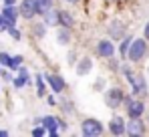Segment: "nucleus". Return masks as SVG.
Here are the masks:
<instances>
[{
    "label": "nucleus",
    "instance_id": "1",
    "mask_svg": "<svg viewBox=\"0 0 149 137\" xmlns=\"http://www.w3.org/2000/svg\"><path fill=\"white\" fill-rule=\"evenodd\" d=\"M147 41L145 38H133L131 41V45L127 48V59L131 61V63H139L145 55H147Z\"/></svg>",
    "mask_w": 149,
    "mask_h": 137
},
{
    "label": "nucleus",
    "instance_id": "2",
    "mask_svg": "<svg viewBox=\"0 0 149 137\" xmlns=\"http://www.w3.org/2000/svg\"><path fill=\"white\" fill-rule=\"evenodd\" d=\"M81 133L87 135V137L101 135V133H103V123H101L99 119L87 117V119H83V123H81Z\"/></svg>",
    "mask_w": 149,
    "mask_h": 137
},
{
    "label": "nucleus",
    "instance_id": "3",
    "mask_svg": "<svg viewBox=\"0 0 149 137\" xmlns=\"http://www.w3.org/2000/svg\"><path fill=\"white\" fill-rule=\"evenodd\" d=\"M123 99H125V93L119 87H113L105 93V103H107L109 109H117L119 105H123Z\"/></svg>",
    "mask_w": 149,
    "mask_h": 137
},
{
    "label": "nucleus",
    "instance_id": "4",
    "mask_svg": "<svg viewBox=\"0 0 149 137\" xmlns=\"http://www.w3.org/2000/svg\"><path fill=\"white\" fill-rule=\"evenodd\" d=\"M123 103H125V107H127V115H129V117H141L143 111H145V105H143V101H139V99L125 97Z\"/></svg>",
    "mask_w": 149,
    "mask_h": 137
},
{
    "label": "nucleus",
    "instance_id": "5",
    "mask_svg": "<svg viewBox=\"0 0 149 137\" xmlns=\"http://www.w3.org/2000/svg\"><path fill=\"white\" fill-rule=\"evenodd\" d=\"M125 133L127 135H143L145 123L141 121V117H129V123L125 125Z\"/></svg>",
    "mask_w": 149,
    "mask_h": 137
},
{
    "label": "nucleus",
    "instance_id": "6",
    "mask_svg": "<svg viewBox=\"0 0 149 137\" xmlns=\"http://www.w3.org/2000/svg\"><path fill=\"white\" fill-rule=\"evenodd\" d=\"M127 81L131 83L133 93H135L137 97H145V95H147V83H145V79H143L141 75H135V73H133Z\"/></svg>",
    "mask_w": 149,
    "mask_h": 137
},
{
    "label": "nucleus",
    "instance_id": "7",
    "mask_svg": "<svg viewBox=\"0 0 149 137\" xmlns=\"http://www.w3.org/2000/svg\"><path fill=\"white\" fill-rule=\"evenodd\" d=\"M0 14H2V16H4V20H6V28L16 26V20H18V10L14 8V4H4Z\"/></svg>",
    "mask_w": 149,
    "mask_h": 137
},
{
    "label": "nucleus",
    "instance_id": "8",
    "mask_svg": "<svg viewBox=\"0 0 149 137\" xmlns=\"http://www.w3.org/2000/svg\"><path fill=\"white\" fill-rule=\"evenodd\" d=\"M95 52H97L99 57H103V59H111V57L115 55V45H113L111 41L103 38V41H99V43H97V46H95Z\"/></svg>",
    "mask_w": 149,
    "mask_h": 137
},
{
    "label": "nucleus",
    "instance_id": "9",
    "mask_svg": "<svg viewBox=\"0 0 149 137\" xmlns=\"http://www.w3.org/2000/svg\"><path fill=\"white\" fill-rule=\"evenodd\" d=\"M18 14L22 18H26V20L34 18L36 16V4H34V0H22L20 6H18Z\"/></svg>",
    "mask_w": 149,
    "mask_h": 137
},
{
    "label": "nucleus",
    "instance_id": "10",
    "mask_svg": "<svg viewBox=\"0 0 149 137\" xmlns=\"http://www.w3.org/2000/svg\"><path fill=\"white\" fill-rule=\"evenodd\" d=\"M107 32H109V36L113 41H119V38L125 36V24L121 20H111L109 26H107Z\"/></svg>",
    "mask_w": 149,
    "mask_h": 137
},
{
    "label": "nucleus",
    "instance_id": "11",
    "mask_svg": "<svg viewBox=\"0 0 149 137\" xmlns=\"http://www.w3.org/2000/svg\"><path fill=\"white\" fill-rule=\"evenodd\" d=\"M40 125L47 129V135H50V137L58 135V121H56V117H52V115L42 117V119H40Z\"/></svg>",
    "mask_w": 149,
    "mask_h": 137
},
{
    "label": "nucleus",
    "instance_id": "12",
    "mask_svg": "<svg viewBox=\"0 0 149 137\" xmlns=\"http://www.w3.org/2000/svg\"><path fill=\"white\" fill-rule=\"evenodd\" d=\"M45 79H47V83L50 85V89H52L54 93H63L65 87H67V83H65V79H63L61 75L50 73V75H45Z\"/></svg>",
    "mask_w": 149,
    "mask_h": 137
},
{
    "label": "nucleus",
    "instance_id": "13",
    "mask_svg": "<svg viewBox=\"0 0 149 137\" xmlns=\"http://www.w3.org/2000/svg\"><path fill=\"white\" fill-rule=\"evenodd\" d=\"M109 131L113 135H125V121L123 117H113L109 121Z\"/></svg>",
    "mask_w": 149,
    "mask_h": 137
},
{
    "label": "nucleus",
    "instance_id": "14",
    "mask_svg": "<svg viewBox=\"0 0 149 137\" xmlns=\"http://www.w3.org/2000/svg\"><path fill=\"white\" fill-rule=\"evenodd\" d=\"M77 75H89L91 73V68H93V61L89 59V57H83V59H79V63H77Z\"/></svg>",
    "mask_w": 149,
    "mask_h": 137
},
{
    "label": "nucleus",
    "instance_id": "15",
    "mask_svg": "<svg viewBox=\"0 0 149 137\" xmlns=\"http://www.w3.org/2000/svg\"><path fill=\"white\" fill-rule=\"evenodd\" d=\"M58 26H65V28H73L74 26V18L71 12L67 10H58Z\"/></svg>",
    "mask_w": 149,
    "mask_h": 137
},
{
    "label": "nucleus",
    "instance_id": "16",
    "mask_svg": "<svg viewBox=\"0 0 149 137\" xmlns=\"http://www.w3.org/2000/svg\"><path fill=\"white\" fill-rule=\"evenodd\" d=\"M42 16H45V24H47V26H58V10L50 8Z\"/></svg>",
    "mask_w": 149,
    "mask_h": 137
},
{
    "label": "nucleus",
    "instance_id": "17",
    "mask_svg": "<svg viewBox=\"0 0 149 137\" xmlns=\"http://www.w3.org/2000/svg\"><path fill=\"white\" fill-rule=\"evenodd\" d=\"M56 41H58V45L67 46L69 43H71V28L61 26V28H58V32H56Z\"/></svg>",
    "mask_w": 149,
    "mask_h": 137
},
{
    "label": "nucleus",
    "instance_id": "18",
    "mask_svg": "<svg viewBox=\"0 0 149 137\" xmlns=\"http://www.w3.org/2000/svg\"><path fill=\"white\" fill-rule=\"evenodd\" d=\"M34 4H36V14H40V16L52 8V0H34Z\"/></svg>",
    "mask_w": 149,
    "mask_h": 137
},
{
    "label": "nucleus",
    "instance_id": "19",
    "mask_svg": "<svg viewBox=\"0 0 149 137\" xmlns=\"http://www.w3.org/2000/svg\"><path fill=\"white\" fill-rule=\"evenodd\" d=\"M45 26H47L45 22H36L34 26H32V30H30V32H32V36H36V38H42V36L47 34V30H45Z\"/></svg>",
    "mask_w": 149,
    "mask_h": 137
},
{
    "label": "nucleus",
    "instance_id": "20",
    "mask_svg": "<svg viewBox=\"0 0 149 137\" xmlns=\"http://www.w3.org/2000/svg\"><path fill=\"white\" fill-rule=\"evenodd\" d=\"M22 61H24V59H22L20 55H16V57H10V63H8V68H10V71H18V67L22 65Z\"/></svg>",
    "mask_w": 149,
    "mask_h": 137
},
{
    "label": "nucleus",
    "instance_id": "21",
    "mask_svg": "<svg viewBox=\"0 0 149 137\" xmlns=\"http://www.w3.org/2000/svg\"><path fill=\"white\" fill-rule=\"evenodd\" d=\"M131 41H133V36H125L123 38V43H121V46H119L121 57H127V48H129V45H131Z\"/></svg>",
    "mask_w": 149,
    "mask_h": 137
},
{
    "label": "nucleus",
    "instance_id": "22",
    "mask_svg": "<svg viewBox=\"0 0 149 137\" xmlns=\"http://www.w3.org/2000/svg\"><path fill=\"white\" fill-rule=\"evenodd\" d=\"M61 107H63V111H65V113H71V115L74 113L73 103H71V101H67V99H63V101H61Z\"/></svg>",
    "mask_w": 149,
    "mask_h": 137
},
{
    "label": "nucleus",
    "instance_id": "23",
    "mask_svg": "<svg viewBox=\"0 0 149 137\" xmlns=\"http://www.w3.org/2000/svg\"><path fill=\"white\" fill-rule=\"evenodd\" d=\"M6 32H8V34L14 38V41H20V36H22V34H20V30H18L16 26H10V28H6Z\"/></svg>",
    "mask_w": 149,
    "mask_h": 137
},
{
    "label": "nucleus",
    "instance_id": "24",
    "mask_svg": "<svg viewBox=\"0 0 149 137\" xmlns=\"http://www.w3.org/2000/svg\"><path fill=\"white\" fill-rule=\"evenodd\" d=\"M36 87H38V97H45V83L40 75H36Z\"/></svg>",
    "mask_w": 149,
    "mask_h": 137
},
{
    "label": "nucleus",
    "instance_id": "25",
    "mask_svg": "<svg viewBox=\"0 0 149 137\" xmlns=\"http://www.w3.org/2000/svg\"><path fill=\"white\" fill-rule=\"evenodd\" d=\"M32 135L34 137H40V135H47V129L42 127V125H36L34 129H32Z\"/></svg>",
    "mask_w": 149,
    "mask_h": 137
},
{
    "label": "nucleus",
    "instance_id": "26",
    "mask_svg": "<svg viewBox=\"0 0 149 137\" xmlns=\"http://www.w3.org/2000/svg\"><path fill=\"white\" fill-rule=\"evenodd\" d=\"M8 63H10V55L8 52H0V65L8 67Z\"/></svg>",
    "mask_w": 149,
    "mask_h": 137
},
{
    "label": "nucleus",
    "instance_id": "27",
    "mask_svg": "<svg viewBox=\"0 0 149 137\" xmlns=\"http://www.w3.org/2000/svg\"><path fill=\"white\" fill-rule=\"evenodd\" d=\"M56 121H58V129H63V131H67V129H69V125L65 123V119H61V117H56Z\"/></svg>",
    "mask_w": 149,
    "mask_h": 137
},
{
    "label": "nucleus",
    "instance_id": "28",
    "mask_svg": "<svg viewBox=\"0 0 149 137\" xmlns=\"http://www.w3.org/2000/svg\"><path fill=\"white\" fill-rule=\"evenodd\" d=\"M2 79H4V81H12V75H10L8 71H2Z\"/></svg>",
    "mask_w": 149,
    "mask_h": 137
},
{
    "label": "nucleus",
    "instance_id": "29",
    "mask_svg": "<svg viewBox=\"0 0 149 137\" xmlns=\"http://www.w3.org/2000/svg\"><path fill=\"white\" fill-rule=\"evenodd\" d=\"M0 30H6V20H4L2 14H0Z\"/></svg>",
    "mask_w": 149,
    "mask_h": 137
},
{
    "label": "nucleus",
    "instance_id": "30",
    "mask_svg": "<svg viewBox=\"0 0 149 137\" xmlns=\"http://www.w3.org/2000/svg\"><path fill=\"white\" fill-rule=\"evenodd\" d=\"M123 75L127 77V79H129V77L133 75V73H131V68H129V67H123Z\"/></svg>",
    "mask_w": 149,
    "mask_h": 137
},
{
    "label": "nucleus",
    "instance_id": "31",
    "mask_svg": "<svg viewBox=\"0 0 149 137\" xmlns=\"http://www.w3.org/2000/svg\"><path fill=\"white\" fill-rule=\"evenodd\" d=\"M143 34H145V41H149V22L145 24V30H143Z\"/></svg>",
    "mask_w": 149,
    "mask_h": 137
},
{
    "label": "nucleus",
    "instance_id": "32",
    "mask_svg": "<svg viewBox=\"0 0 149 137\" xmlns=\"http://www.w3.org/2000/svg\"><path fill=\"white\" fill-rule=\"evenodd\" d=\"M47 103H49V105H54L56 101H54V97H47Z\"/></svg>",
    "mask_w": 149,
    "mask_h": 137
},
{
    "label": "nucleus",
    "instance_id": "33",
    "mask_svg": "<svg viewBox=\"0 0 149 137\" xmlns=\"http://www.w3.org/2000/svg\"><path fill=\"white\" fill-rule=\"evenodd\" d=\"M8 135V131H6V129H0V137H6Z\"/></svg>",
    "mask_w": 149,
    "mask_h": 137
},
{
    "label": "nucleus",
    "instance_id": "34",
    "mask_svg": "<svg viewBox=\"0 0 149 137\" xmlns=\"http://www.w3.org/2000/svg\"><path fill=\"white\" fill-rule=\"evenodd\" d=\"M4 4H16V0H2Z\"/></svg>",
    "mask_w": 149,
    "mask_h": 137
},
{
    "label": "nucleus",
    "instance_id": "35",
    "mask_svg": "<svg viewBox=\"0 0 149 137\" xmlns=\"http://www.w3.org/2000/svg\"><path fill=\"white\" fill-rule=\"evenodd\" d=\"M65 2H71V4H77L79 0H65Z\"/></svg>",
    "mask_w": 149,
    "mask_h": 137
}]
</instances>
